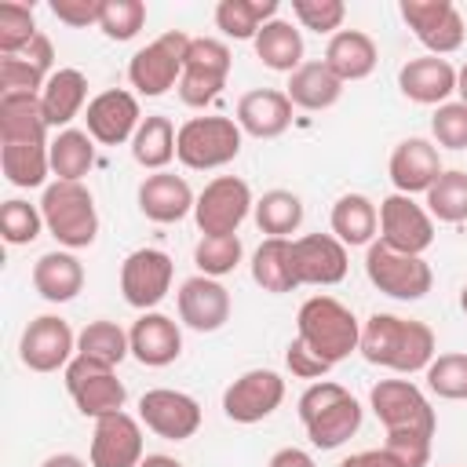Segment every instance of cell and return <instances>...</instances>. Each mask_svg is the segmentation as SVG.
I'll use <instances>...</instances> for the list:
<instances>
[{
    "label": "cell",
    "mask_w": 467,
    "mask_h": 467,
    "mask_svg": "<svg viewBox=\"0 0 467 467\" xmlns=\"http://www.w3.org/2000/svg\"><path fill=\"white\" fill-rule=\"evenodd\" d=\"M361 358L368 365L390 368V372H427V365L438 354L431 325L416 317H398V314H372L361 321Z\"/></svg>",
    "instance_id": "cell-1"
},
{
    "label": "cell",
    "mask_w": 467,
    "mask_h": 467,
    "mask_svg": "<svg viewBox=\"0 0 467 467\" xmlns=\"http://www.w3.org/2000/svg\"><path fill=\"white\" fill-rule=\"evenodd\" d=\"M296 343L332 368L358 350L361 321L336 296H310L296 314Z\"/></svg>",
    "instance_id": "cell-2"
},
{
    "label": "cell",
    "mask_w": 467,
    "mask_h": 467,
    "mask_svg": "<svg viewBox=\"0 0 467 467\" xmlns=\"http://www.w3.org/2000/svg\"><path fill=\"white\" fill-rule=\"evenodd\" d=\"M296 409H299V423H303L310 445L321 452L339 449L343 441H350L361 431V405L336 379H314L299 394Z\"/></svg>",
    "instance_id": "cell-3"
},
{
    "label": "cell",
    "mask_w": 467,
    "mask_h": 467,
    "mask_svg": "<svg viewBox=\"0 0 467 467\" xmlns=\"http://www.w3.org/2000/svg\"><path fill=\"white\" fill-rule=\"evenodd\" d=\"M40 215H44L47 234L69 252L88 248L99 237L95 197H91V190L84 182H62V179L47 182L44 197H40Z\"/></svg>",
    "instance_id": "cell-4"
},
{
    "label": "cell",
    "mask_w": 467,
    "mask_h": 467,
    "mask_svg": "<svg viewBox=\"0 0 467 467\" xmlns=\"http://www.w3.org/2000/svg\"><path fill=\"white\" fill-rule=\"evenodd\" d=\"M368 405L376 420L383 423L387 438H427L434 441L438 416L427 401V394L409 379H379L368 390Z\"/></svg>",
    "instance_id": "cell-5"
},
{
    "label": "cell",
    "mask_w": 467,
    "mask_h": 467,
    "mask_svg": "<svg viewBox=\"0 0 467 467\" xmlns=\"http://www.w3.org/2000/svg\"><path fill=\"white\" fill-rule=\"evenodd\" d=\"M244 131L234 117H190L179 128L175 157L193 171H212L230 164L241 153Z\"/></svg>",
    "instance_id": "cell-6"
},
{
    "label": "cell",
    "mask_w": 467,
    "mask_h": 467,
    "mask_svg": "<svg viewBox=\"0 0 467 467\" xmlns=\"http://www.w3.org/2000/svg\"><path fill=\"white\" fill-rule=\"evenodd\" d=\"M365 274L383 296L401 299V303L423 299L431 292V285H434V270H431V263L423 255L394 252L383 241H372L365 248Z\"/></svg>",
    "instance_id": "cell-7"
},
{
    "label": "cell",
    "mask_w": 467,
    "mask_h": 467,
    "mask_svg": "<svg viewBox=\"0 0 467 467\" xmlns=\"http://www.w3.org/2000/svg\"><path fill=\"white\" fill-rule=\"evenodd\" d=\"M193 36H186L182 29H168L157 40H150L146 47H139L128 62V80L139 95L157 99L168 88H179L182 66H186V47Z\"/></svg>",
    "instance_id": "cell-8"
},
{
    "label": "cell",
    "mask_w": 467,
    "mask_h": 467,
    "mask_svg": "<svg viewBox=\"0 0 467 467\" xmlns=\"http://www.w3.org/2000/svg\"><path fill=\"white\" fill-rule=\"evenodd\" d=\"M230 66H234V55H230V47L223 40L193 36L190 47H186L182 77H179V99L186 106H193V109H204L226 88Z\"/></svg>",
    "instance_id": "cell-9"
},
{
    "label": "cell",
    "mask_w": 467,
    "mask_h": 467,
    "mask_svg": "<svg viewBox=\"0 0 467 467\" xmlns=\"http://www.w3.org/2000/svg\"><path fill=\"white\" fill-rule=\"evenodd\" d=\"M255 208L252 201V186L241 175H215L193 204V223L204 237H219V234H237V226L248 219V212Z\"/></svg>",
    "instance_id": "cell-10"
},
{
    "label": "cell",
    "mask_w": 467,
    "mask_h": 467,
    "mask_svg": "<svg viewBox=\"0 0 467 467\" xmlns=\"http://www.w3.org/2000/svg\"><path fill=\"white\" fill-rule=\"evenodd\" d=\"M62 372H66V390H69L80 416L102 420L109 412H124L128 390H124V383L117 379V372L109 365H99V361L77 354Z\"/></svg>",
    "instance_id": "cell-11"
},
{
    "label": "cell",
    "mask_w": 467,
    "mask_h": 467,
    "mask_svg": "<svg viewBox=\"0 0 467 467\" xmlns=\"http://www.w3.org/2000/svg\"><path fill=\"white\" fill-rule=\"evenodd\" d=\"M405 26L412 29V36L431 51V55H452L463 47L467 36V22L460 15V7L452 0H401L398 4Z\"/></svg>",
    "instance_id": "cell-12"
},
{
    "label": "cell",
    "mask_w": 467,
    "mask_h": 467,
    "mask_svg": "<svg viewBox=\"0 0 467 467\" xmlns=\"http://www.w3.org/2000/svg\"><path fill=\"white\" fill-rule=\"evenodd\" d=\"M379 241L394 252L423 255L434 244V219L420 201L394 190L379 201Z\"/></svg>",
    "instance_id": "cell-13"
},
{
    "label": "cell",
    "mask_w": 467,
    "mask_h": 467,
    "mask_svg": "<svg viewBox=\"0 0 467 467\" xmlns=\"http://www.w3.org/2000/svg\"><path fill=\"white\" fill-rule=\"evenodd\" d=\"M18 358L29 372H58L77 358V336L66 317L40 314L22 328Z\"/></svg>",
    "instance_id": "cell-14"
},
{
    "label": "cell",
    "mask_w": 467,
    "mask_h": 467,
    "mask_svg": "<svg viewBox=\"0 0 467 467\" xmlns=\"http://www.w3.org/2000/svg\"><path fill=\"white\" fill-rule=\"evenodd\" d=\"M171 277H175V263L168 252L161 248H135L124 263H120V292H124V303L135 306V310H153L168 288H171Z\"/></svg>",
    "instance_id": "cell-15"
},
{
    "label": "cell",
    "mask_w": 467,
    "mask_h": 467,
    "mask_svg": "<svg viewBox=\"0 0 467 467\" xmlns=\"http://www.w3.org/2000/svg\"><path fill=\"white\" fill-rule=\"evenodd\" d=\"M285 401V379L274 368H248L223 390V412L234 423H259Z\"/></svg>",
    "instance_id": "cell-16"
},
{
    "label": "cell",
    "mask_w": 467,
    "mask_h": 467,
    "mask_svg": "<svg viewBox=\"0 0 467 467\" xmlns=\"http://www.w3.org/2000/svg\"><path fill=\"white\" fill-rule=\"evenodd\" d=\"M139 420L146 423V431H153L164 441H186L201 427V405L182 390L153 387L139 398Z\"/></svg>",
    "instance_id": "cell-17"
},
{
    "label": "cell",
    "mask_w": 467,
    "mask_h": 467,
    "mask_svg": "<svg viewBox=\"0 0 467 467\" xmlns=\"http://www.w3.org/2000/svg\"><path fill=\"white\" fill-rule=\"evenodd\" d=\"M84 124H88V135L99 142V146H120V142H131V135L139 131L142 124V113H139V99L124 88H109V91H99L88 109H84Z\"/></svg>",
    "instance_id": "cell-18"
},
{
    "label": "cell",
    "mask_w": 467,
    "mask_h": 467,
    "mask_svg": "<svg viewBox=\"0 0 467 467\" xmlns=\"http://www.w3.org/2000/svg\"><path fill=\"white\" fill-rule=\"evenodd\" d=\"M347 266V244L332 234H303L292 241V270L299 285H339Z\"/></svg>",
    "instance_id": "cell-19"
},
{
    "label": "cell",
    "mask_w": 467,
    "mask_h": 467,
    "mask_svg": "<svg viewBox=\"0 0 467 467\" xmlns=\"http://www.w3.org/2000/svg\"><path fill=\"white\" fill-rule=\"evenodd\" d=\"M175 306H179V321L193 332H219L230 321V292L223 288V281L204 274H193L179 285Z\"/></svg>",
    "instance_id": "cell-20"
},
{
    "label": "cell",
    "mask_w": 467,
    "mask_h": 467,
    "mask_svg": "<svg viewBox=\"0 0 467 467\" xmlns=\"http://www.w3.org/2000/svg\"><path fill=\"white\" fill-rule=\"evenodd\" d=\"M142 463V420L109 412L91 431V467H139Z\"/></svg>",
    "instance_id": "cell-21"
},
{
    "label": "cell",
    "mask_w": 467,
    "mask_h": 467,
    "mask_svg": "<svg viewBox=\"0 0 467 467\" xmlns=\"http://www.w3.org/2000/svg\"><path fill=\"white\" fill-rule=\"evenodd\" d=\"M387 171H390V182L398 193H427L438 175L445 171L441 168V157H438V146L431 139H401L394 150H390V161H387Z\"/></svg>",
    "instance_id": "cell-22"
},
{
    "label": "cell",
    "mask_w": 467,
    "mask_h": 467,
    "mask_svg": "<svg viewBox=\"0 0 467 467\" xmlns=\"http://www.w3.org/2000/svg\"><path fill=\"white\" fill-rule=\"evenodd\" d=\"M128 339H131V358L146 368H164L182 354V328L175 317L161 310L139 314L135 325L128 328Z\"/></svg>",
    "instance_id": "cell-23"
},
{
    "label": "cell",
    "mask_w": 467,
    "mask_h": 467,
    "mask_svg": "<svg viewBox=\"0 0 467 467\" xmlns=\"http://www.w3.org/2000/svg\"><path fill=\"white\" fill-rule=\"evenodd\" d=\"M398 88L409 102L420 106H445L449 95H456V66L438 55H420L409 58L398 69Z\"/></svg>",
    "instance_id": "cell-24"
},
{
    "label": "cell",
    "mask_w": 467,
    "mask_h": 467,
    "mask_svg": "<svg viewBox=\"0 0 467 467\" xmlns=\"http://www.w3.org/2000/svg\"><path fill=\"white\" fill-rule=\"evenodd\" d=\"M234 120L252 139H277L292 124V99L277 88H252L237 99Z\"/></svg>",
    "instance_id": "cell-25"
},
{
    "label": "cell",
    "mask_w": 467,
    "mask_h": 467,
    "mask_svg": "<svg viewBox=\"0 0 467 467\" xmlns=\"http://www.w3.org/2000/svg\"><path fill=\"white\" fill-rule=\"evenodd\" d=\"M197 197L190 182L175 171H153L139 182V212L150 223H179L193 212Z\"/></svg>",
    "instance_id": "cell-26"
},
{
    "label": "cell",
    "mask_w": 467,
    "mask_h": 467,
    "mask_svg": "<svg viewBox=\"0 0 467 467\" xmlns=\"http://www.w3.org/2000/svg\"><path fill=\"white\" fill-rule=\"evenodd\" d=\"M47 117L40 106V95L11 91L0 95V146H29V142H51L47 139Z\"/></svg>",
    "instance_id": "cell-27"
},
{
    "label": "cell",
    "mask_w": 467,
    "mask_h": 467,
    "mask_svg": "<svg viewBox=\"0 0 467 467\" xmlns=\"http://www.w3.org/2000/svg\"><path fill=\"white\" fill-rule=\"evenodd\" d=\"M379 62V47L365 29H339L325 44V66L347 84V80H365Z\"/></svg>",
    "instance_id": "cell-28"
},
{
    "label": "cell",
    "mask_w": 467,
    "mask_h": 467,
    "mask_svg": "<svg viewBox=\"0 0 467 467\" xmlns=\"http://www.w3.org/2000/svg\"><path fill=\"white\" fill-rule=\"evenodd\" d=\"M33 288L47 303H69V299H77L80 288H84V266H80V259L69 248L44 252L33 263Z\"/></svg>",
    "instance_id": "cell-29"
},
{
    "label": "cell",
    "mask_w": 467,
    "mask_h": 467,
    "mask_svg": "<svg viewBox=\"0 0 467 467\" xmlns=\"http://www.w3.org/2000/svg\"><path fill=\"white\" fill-rule=\"evenodd\" d=\"M84 102H88V77L80 69H69V66L66 69H55L47 77L44 91H40V106H44L47 124L51 128H62V131L69 128V120L80 117Z\"/></svg>",
    "instance_id": "cell-30"
},
{
    "label": "cell",
    "mask_w": 467,
    "mask_h": 467,
    "mask_svg": "<svg viewBox=\"0 0 467 467\" xmlns=\"http://www.w3.org/2000/svg\"><path fill=\"white\" fill-rule=\"evenodd\" d=\"M285 95L292 99V106L299 109H310V113H321V109H332L343 95V80L321 62H303L292 77H288V88Z\"/></svg>",
    "instance_id": "cell-31"
},
{
    "label": "cell",
    "mask_w": 467,
    "mask_h": 467,
    "mask_svg": "<svg viewBox=\"0 0 467 467\" xmlns=\"http://www.w3.org/2000/svg\"><path fill=\"white\" fill-rule=\"evenodd\" d=\"M328 226H332V237H339L347 248H368L379 230V212L365 193H343L332 204Z\"/></svg>",
    "instance_id": "cell-32"
},
{
    "label": "cell",
    "mask_w": 467,
    "mask_h": 467,
    "mask_svg": "<svg viewBox=\"0 0 467 467\" xmlns=\"http://www.w3.org/2000/svg\"><path fill=\"white\" fill-rule=\"evenodd\" d=\"M252 47H255V58H259L266 69H274V73H288V77H292V73L303 66V33H299L292 22H285V18L266 22V26L255 33Z\"/></svg>",
    "instance_id": "cell-33"
},
{
    "label": "cell",
    "mask_w": 467,
    "mask_h": 467,
    "mask_svg": "<svg viewBox=\"0 0 467 467\" xmlns=\"http://www.w3.org/2000/svg\"><path fill=\"white\" fill-rule=\"evenodd\" d=\"M252 281L270 296L299 288L292 270V237H263V244L252 252Z\"/></svg>",
    "instance_id": "cell-34"
},
{
    "label": "cell",
    "mask_w": 467,
    "mask_h": 467,
    "mask_svg": "<svg viewBox=\"0 0 467 467\" xmlns=\"http://www.w3.org/2000/svg\"><path fill=\"white\" fill-rule=\"evenodd\" d=\"M175 139H179V131H175V124L168 117H161V113L142 117L139 131L131 135L135 164H142L150 171H164L171 164V157H175Z\"/></svg>",
    "instance_id": "cell-35"
},
{
    "label": "cell",
    "mask_w": 467,
    "mask_h": 467,
    "mask_svg": "<svg viewBox=\"0 0 467 467\" xmlns=\"http://www.w3.org/2000/svg\"><path fill=\"white\" fill-rule=\"evenodd\" d=\"M277 18V0H219L215 26L230 40H255V33Z\"/></svg>",
    "instance_id": "cell-36"
},
{
    "label": "cell",
    "mask_w": 467,
    "mask_h": 467,
    "mask_svg": "<svg viewBox=\"0 0 467 467\" xmlns=\"http://www.w3.org/2000/svg\"><path fill=\"white\" fill-rule=\"evenodd\" d=\"M95 168V139L80 128H66L51 139V171L62 182H80Z\"/></svg>",
    "instance_id": "cell-37"
},
{
    "label": "cell",
    "mask_w": 467,
    "mask_h": 467,
    "mask_svg": "<svg viewBox=\"0 0 467 467\" xmlns=\"http://www.w3.org/2000/svg\"><path fill=\"white\" fill-rule=\"evenodd\" d=\"M77 354H80V358H91V361H99V365L117 368V365L131 354V339H128V332H124L117 321L99 317V321H88V325L77 332Z\"/></svg>",
    "instance_id": "cell-38"
},
{
    "label": "cell",
    "mask_w": 467,
    "mask_h": 467,
    "mask_svg": "<svg viewBox=\"0 0 467 467\" xmlns=\"http://www.w3.org/2000/svg\"><path fill=\"white\" fill-rule=\"evenodd\" d=\"M0 168L11 186L33 190L44 186L51 171V142H29V146H0Z\"/></svg>",
    "instance_id": "cell-39"
},
{
    "label": "cell",
    "mask_w": 467,
    "mask_h": 467,
    "mask_svg": "<svg viewBox=\"0 0 467 467\" xmlns=\"http://www.w3.org/2000/svg\"><path fill=\"white\" fill-rule=\"evenodd\" d=\"M252 215H255V226L266 237H292L303 223V201L292 190H266L255 201Z\"/></svg>",
    "instance_id": "cell-40"
},
{
    "label": "cell",
    "mask_w": 467,
    "mask_h": 467,
    "mask_svg": "<svg viewBox=\"0 0 467 467\" xmlns=\"http://www.w3.org/2000/svg\"><path fill=\"white\" fill-rule=\"evenodd\" d=\"M423 208L438 223H467V171H460V168L441 171L438 182L427 190Z\"/></svg>",
    "instance_id": "cell-41"
},
{
    "label": "cell",
    "mask_w": 467,
    "mask_h": 467,
    "mask_svg": "<svg viewBox=\"0 0 467 467\" xmlns=\"http://www.w3.org/2000/svg\"><path fill=\"white\" fill-rule=\"evenodd\" d=\"M241 255H244V248H241V237L237 234H219V237H204L201 234V241L193 244V266H197V274H204V277H226V274H234L237 270V263H241Z\"/></svg>",
    "instance_id": "cell-42"
},
{
    "label": "cell",
    "mask_w": 467,
    "mask_h": 467,
    "mask_svg": "<svg viewBox=\"0 0 467 467\" xmlns=\"http://www.w3.org/2000/svg\"><path fill=\"white\" fill-rule=\"evenodd\" d=\"M427 390L445 398V401H467V354H434L427 365Z\"/></svg>",
    "instance_id": "cell-43"
},
{
    "label": "cell",
    "mask_w": 467,
    "mask_h": 467,
    "mask_svg": "<svg viewBox=\"0 0 467 467\" xmlns=\"http://www.w3.org/2000/svg\"><path fill=\"white\" fill-rule=\"evenodd\" d=\"M36 18L33 7L22 0H4L0 4V55H18L33 44L36 36Z\"/></svg>",
    "instance_id": "cell-44"
},
{
    "label": "cell",
    "mask_w": 467,
    "mask_h": 467,
    "mask_svg": "<svg viewBox=\"0 0 467 467\" xmlns=\"http://www.w3.org/2000/svg\"><path fill=\"white\" fill-rule=\"evenodd\" d=\"M146 26V4L142 0H102V15H99V29L106 40H131L139 36V29Z\"/></svg>",
    "instance_id": "cell-45"
},
{
    "label": "cell",
    "mask_w": 467,
    "mask_h": 467,
    "mask_svg": "<svg viewBox=\"0 0 467 467\" xmlns=\"http://www.w3.org/2000/svg\"><path fill=\"white\" fill-rule=\"evenodd\" d=\"M40 230H47V226H44V215H40L36 204H29L22 197L4 201V208H0V234H4L7 244H33L40 237Z\"/></svg>",
    "instance_id": "cell-46"
},
{
    "label": "cell",
    "mask_w": 467,
    "mask_h": 467,
    "mask_svg": "<svg viewBox=\"0 0 467 467\" xmlns=\"http://www.w3.org/2000/svg\"><path fill=\"white\" fill-rule=\"evenodd\" d=\"M292 15L303 29H310L317 36H336L343 29L347 4L343 0H292Z\"/></svg>",
    "instance_id": "cell-47"
},
{
    "label": "cell",
    "mask_w": 467,
    "mask_h": 467,
    "mask_svg": "<svg viewBox=\"0 0 467 467\" xmlns=\"http://www.w3.org/2000/svg\"><path fill=\"white\" fill-rule=\"evenodd\" d=\"M44 84H47V73L36 69L29 58H22V55H0V95H11V91L40 95Z\"/></svg>",
    "instance_id": "cell-48"
},
{
    "label": "cell",
    "mask_w": 467,
    "mask_h": 467,
    "mask_svg": "<svg viewBox=\"0 0 467 467\" xmlns=\"http://www.w3.org/2000/svg\"><path fill=\"white\" fill-rule=\"evenodd\" d=\"M431 135L445 150H467V106L463 102H445L431 117Z\"/></svg>",
    "instance_id": "cell-49"
},
{
    "label": "cell",
    "mask_w": 467,
    "mask_h": 467,
    "mask_svg": "<svg viewBox=\"0 0 467 467\" xmlns=\"http://www.w3.org/2000/svg\"><path fill=\"white\" fill-rule=\"evenodd\" d=\"M51 15L73 29H84V26H99V15H102V0H51Z\"/></svg>",
    "instance_id": "cell-50"
},
{
    "label": "cell",
    "mask_w": 467,
    "mask_h": 467,
    "mask_svg": "<svg viewBox=\"0 0 467 467\" xmlns=\"http://www.w3.org/2000/svg\"><path fill=\"white\" fill-rule=\"evenodd\" d=\"M285 365H288V372L292 376H299V379H325L332 368L325 365V361H317L310 350H303L296 339L288 343V350H285Z\"/></svg>",
    "instance_id": "cell-51"
},
{
    "label": "cell",
    "mask_w": 467,
    "mask_h": 467,
    "mask_svg": "<svg viewBox=\"0 0 467 467\" xmlns=\"http://www.w3.org/2000/svg\"><path fill=\"white\" fill-rule=\"evenodd\" d=\"M339 467H405L390 449H365V452H354V456H347Z\"/></svg>",
    "instance_id": "cell-52"
},
{
    "label": "cell",
    "mask_w": 467,
    "mask_h": 467,
    "mask_svg": "<svg viewBox=\"0 0 467 467\" xmlns=\"http://www.w3.org/2000/svg\"><path fill=\"white\" fill-rule=\"evenodd\" d=\"M266 467H317V463H314V456H310L306 449L285 445V449H277V452L266 460Z\"/></svg>",
    "instance_id": "cell-53"
},
{
    "label": "cell",
    "mask_w": 467,
    "mask_h": 467,
    "mask_svg": "<svg viewBox=\"0 0 467 467\" xmlns=\"http://www.w3.org/2000/svg\"><path fill=\"white\" fill-rule=\"evenodd\" d=\"M40 467H88V460H80L77 452H51Z\"/></svg>",
    "instance_id": "cell-54"
},
{
    "label": "cell",
    "mask_w": 467,
    "mask_h": 467,
    "mask_svg": "<svg viewBox=\"0 0 467 467\" xmlns=\"http://www.w3.org/2000/svg\"><path fill=\"white\" fill-rule=\"evenodd\" d=\"M139 467H182L175 456H164V452H153V456H142Z\"/></svg>",
    "instance_id": "cell-55"
},
{
    "label": "cell",
    "mask_w": 467,
    "mask_h": 467,
    "mask_svg": "<svg viewBox=\"0 0 467 467\" xmlns=\"http://www.w3.org/2000/svg\"><path fill=\"white\" fill-rule=\"evenodd\" d=\"M456 95H460V102L467 106V62L456 69Z\"/></svg>",
    "instance_id": "cell-56"
},
{
    "label": "cell",
    "mask_w": 467,
    "mask_h": 467,
    "mask_svg": "<svg viewBox=\"0 0 467 467\" xmlns=\"http://www.w3.org/2000/svg\"><path fill=\"white\" fill-rule=\"evenodd\" d=\"M460 310H463V314H467V285H463V288H460Z\"/></svg>",
    "instance_id": "cell-57"
}]
</instances>
